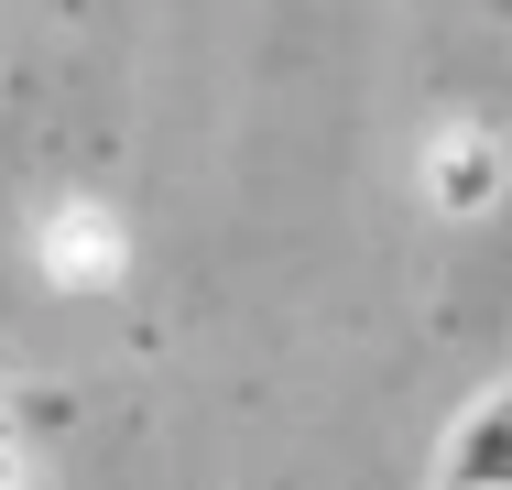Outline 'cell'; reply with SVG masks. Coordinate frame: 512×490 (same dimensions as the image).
<instances>
[{"label":"cell","mask_w":512,"mask_h":490,"mask_svg":"<svg viewBox=\"0 0 512 490\" xmlns=\"http://www.w3.org/2000/svg\"><path fill=\"white\" fill-rule=\"evenodd\" d=\"M33 273L55 294H109L131 273V229L109 218V196H44L33 207Z\"/></svg>","instance_id":"cell-1"},{"label":"cell","mask_w":512,"mask_h":490,"mask_svg":"<svg viewBox=\"0 0 512 490\" xmlns=\"http://www.w3.org/2000/svg\"><path fill=\"white\" fill-rule=\"evenodd\" d=\"M502 186H512V153H502L491 120H447V131L425 142V207H436V218H491Z\"/></svg>","instance_id":"cell-2"},{"label":"cell","mask_w":512,"mask_h":490,"mask_svg":"<svg viewBox=\"0 0 512 490\" xmlns=\"http://www.w3.org/2000/svg\"><path fill=\"white\" fill-rule=\"evenodd\" d=\"M436 490H512V382H491L436 447Z\"/></svg>","instance_id":"cell-3"},{"label":"cell","mask_w":512,"mask_h":490,"mask_svg":"<svg viewBox=\"0 0 512 490\" xmlns=\"http://www.w3.org/2000/svg\"><path fill=\"white\" fill-rule=\"evenodd\" d=\"M0 490H22V447H0Z\"/></svg>","instance_id":"cell-4"},{"label":"cell","mask_w":512,"mask_h":490,"mask_svg":"<svg viewBox=\"0 0 512 490\" xmlns=\"http://www.w3.org/2000/svg\"><path fill=\"white\" fill-rule=\"evenodd\" d=\"M0 447H22V414H11V403H0Z\"/></svg>","instance_id":"cell-5"}]
</instances>
